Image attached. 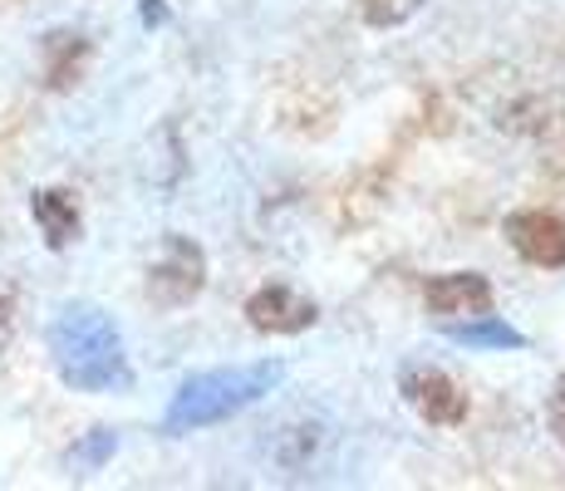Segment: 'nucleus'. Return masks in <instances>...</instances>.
I'll return each instance as SVG.
<instances>
[{"mask_svg": "<svg viewBox=\"0 0 565 491\" xmlns=\"http://www.w3.org/2000/svg\"><path fill=\"white\" fill-rule=\"evenodd\" d=\"M50 359L54 374L79 393H114L128 388V354L124 334L99 305H64L50 324Z\"/></svg>", "mask_w": 565, "mask_h": 491, "instance_id": "nucleus-1", "label": "nucleus"}, {"mask_svg": "<svg viewBox=\"0 0 565 491\" xmlns=\"http://www.w3.org/2000/svg\"><path fill=\"white\" fill-rule=\"evenodd\" d=\"M286 378V364L266 359V364H236V369H212V374L188 378L178 393H172L168 413H162V433L182 438V433L212 428V423H226L236 413H246L252 403H260L270 388Z\"/></svg>", "mask_w": 565, "mask_h": 491, "instance_id": "nucleus-2", "label": "nucleus"}, {"mask_svg": "<svg viewBox=\"0 0 565 491\" xmlns=\"http://www.w3.org/2000/svg\"><path fill=\"white\" fill-rule=\"evenodd\" d=\"M206 286V256L192 236H168L158 250V260L148 266V295L162 310H178V305L198 300Z\"/></svg>", "mask_w": 565, "mask_h": 491, "instance_id": "nucleus-3", "label": "nucleus"}, {"mask_svg": "<svg viewBox=\"0 0 565 491\" xmlns=\"http://www.w3.org/2000/svg\"><path fill=\"white\" fill-rule=\"evenodd\" d=\"M423 305L438 324L452 320H472V314H487L497 305V290L482 270H448V276H433L423 286Z\"/></svg>", "mask_w": 565, "mask_h": 491, "instance_id": "nucleus-4", "label": "nucleus"}, {"mask_svg": "<svg viewBox=\"0 0 565 491\" xmlns=\"http://www.w3.org/2000/svg\"><path fill=\"white\" fill-rule=\"evenodd\" d=\"M507 242L516 246L521 260L541 270H561L565 266V216L546 212V206H526V212L507 216Z\"/></svg>", "mask_w": 565, "mask_h": 491, "instance_id": "nucleus-5", "label": "nucleus"}, {"mask_svg": "<svg viewBox=\"0 0 565 491\" xmlns=\"http://www.w3.org/2000/svg\"><path fill=\"white\" fill-rule=\"evenodd\" d=\"M404 398L423 423H433V428H458L467 418V393H462L458 378L443 374V369H408Z\"/></svg>", "mask_w": 565, "mask_h": 491, "instance_id": "nucleus-6", "label": "nucleus"}, {"mask_svg": "<svg viewBox=\"0 0 565 491\" xmlns=\"http://www.w3.org/2000/svg\"><path fill=\"white\" fill-rule=\"evenodd\" d=\"M315 314L320 310H315L310 295H300L290 286H266L246 300V320H252L260 334H300L315 324Z\"/></svg>", "mask_w": 565, "mask_h": 491, "instance_id": "nucleus-7", "label": "nucleus"}, {"mask_svg": "<svg viewBox=\"0 0 565 491\" xmlns=\"http://www.w3.org/2000/svg\"><path fill=\"white\" fill-rule=\"evenodd\" d=\"M30 212H35V226L45 236L50 250H64L79 236V202H74L64 188H40L30 196Z\"/></svg>", "mask_w": 565, "mask_h": 491, "instance_id": "nucleus-8", "label": "nucleus"}, {"mask_svg": "<svg viewBox=\"0 0 565 491\" xmlns=\"http://www.w3.org/2000/svg\"><path fill=\"white\" fill-rule=\"evenodd\" d=\"M84 60H89V40L79 30H54L45 35V84L50 89H70L79 79Z\"/></svg>", "mask_w": 565, "mask_h": 491, "instance_id": "nucleus-9", "label": "nucleus"}, {"mask_svg": "<svg viewBox=\"0 0 565 491\" xmlns=\"http://www.w3.org/2000/svg\"><path fill=\"white\" fill-rule=\"evenodd\" d=\"M443 334H448L452 344H467V349H521L526 340H521V330H512V324L502 320V314H472V320H452L443 324Z\"/></svg>", "mask_w": 565, "mask_h": 491, "instance_id": "nucleus-10", "label": "nucleus"}, {"mask_svg": "<svg viewBox=\"0 0 565 491\" xmlns=\"http://www.w3.org/2000/svg\"><path fill=\"white\" fill-rule=\"evenodd\" d=\"M114 447H118L114 433H108V428H94L89 438H79V442L70 447V467H74L79 477H84V472H99L108 457H114Z\"/></svg>", "mask_w": 565, "mask_h": 491, "instance_id": "nucleus-11", "label": "nucleus"}, {"mask_svg": "<svg viewBox=\"0 0 565 491\" xmlns=\"http://www.w3.org/2000/svg\"><path fill=\"white\" fill-rule=\"evenodd\" d=\"M418 10H423V0H360L364 25H374V30L408 25V20L418 15Z\"/></svg>", "mask_w": 565, "mask_h": 491, "instance_id": "nucleus-12", "label": "nucleus"}, {"mask_svg": "<svg viewBox=\"0 0 565 491\" xmlns=\"http://www.w3.org/2000/svg\"><path fill=\"white\" fill-rule=\"evenodd\" d=\"M546 423H551V433H556V442L565 447V378L556 384V393H551V403H546Z\"/></svg>", "mask_w": 565, "mask_h": 491, "instance_id": "nucleus-13", "label": "nucleus"}, {"mask_svg": "<svg viewBox=\"0 0 565 491\" xmlns=\"http://www.w3.org/2000/svg\"><path fill=\"white\" fill-rule=\"evenodd\" d=\"M138 15H143L148 25H162V20H168V10H162V0H138Z\"/></svg>", "mask_w": 565, "mask_h": 491, "instance_id": "nucleus-14", "label": "nucleus"}, {"mask_svg": "<svg viewBox=\"0 0 565 491\" xmlns=\"http://www.w3.org/2000/svg\"><path fill=\"white\" fill-rule=\"evenodd\" d=\"M10 324H15V320H10V300H0V344H6V334H10Z\"/></svg>", "mask_w": 565, "mask_h": 491, "instance_id": "nucleus-15", "label": "nucleus"}]
</instances>
